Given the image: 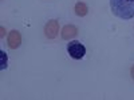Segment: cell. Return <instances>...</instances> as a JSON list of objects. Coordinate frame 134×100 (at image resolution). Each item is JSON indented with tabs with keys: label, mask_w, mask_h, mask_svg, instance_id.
<instances>
[{
	"label": "cell",
	"mask_w": 134,
	"mask_h": 100,
	"mask_svg": "<svg viewBox=\"0 0 134 100\" xmlns=\"http://www.w3.org/2000/svg\"><path fill=\"white\" fill-rule=\"evenodd\" d=\"M113 15L119 19L129 20L134 17V0H110Z\"/></svg>",
	"instance_id": "obj_1"
},
{
	"label": "cell",
	"mask_w": 134,
	"mask_h": 100,
	"mask_svg": "<svg viewBox=\"0 0 134 100\" xmlns=\"http://www.w3.org/2000/svg\"><path fill=\"white\" fill-rule=\"evenodd\" d=\"M67 52L72 59H82L86 55V48L81 41H71L67 46Z\"/></svg>",
	"instance_id": "obj_2"
},
{
	"label": "cell",
	"mask_w": 134,
	"mask_h": 100,
	"mask_svg": "<svg viewBox=\"0 0 134 100\" xmlns=\"http://www.w3.org/2000/svg\"><path fill=\"white\" fill-rule=\"evenodd\" d=\"M59 32V23L57 20H50L44 27V33L48 39H55Z\"/></svg>",
	"instance_id": "obj_3"
},
{
	"label": "cell",
	"mask_w": 134,
	"mask_h": 100,
	"mask_svg": "<svg viewBox=\"0 0 134 100\" xmlns=\"http://www.w3.org/2000/svg\"><path fill=\"white\" fill-rule=\"evenodd\" d=\"M21 44V36H20V32L19 31H11L9 35H8V46L9 48L16 49L20 47Z\"/></svg>",
	"instance_id": "obj_4"
},
{
	"label": "cell",
	"mask_w": 134,
	"mask_h": 100,
	"mask_svg": "<svg viewBox=\"0 0 134 100\" xmlns=\"http://www.w3.org/2000/svg\"><path fill=\"white\" fill-rule=\"evenodd\" d=\"M76 33H78V29H76L75 26H72V24H67V26L62 29V39H64V40H70V39H72V38L76 36Z\"/></svg>",
	"instance_id": "obj_5"
},
{
	"label": "cell",
	"mask_w": 134,
	"mask_h": 100,
	"mask_svg": "<svg viewBox=\"0 0 134 100\" xmlns=\"http://www.w3.org/2000/svg\"><path fill=\"white\" fill-rule=\"evenodd\" d=\"M87 5L85 4V3H82V2H78L76 4H75V14L78 15V16H85L86 14H87Z\"/></svg>",
	"instance_id": "obj_6"
},
{
	"label": "cell",
	"mask_w": 134,
	"mask_h": 100,
	"mask_svg": "<svg viewBox=\"0 0 134 100\" xmlns=\"http://www.w3.org/2000/svg\"><path fill=\"white\" fill-rule=\"evenodd\" d=\"M0 55H2V70L7 68V55L2 51L0 52Z\"/></svg>",
	"instance_id": "obj_7"
},
{
	"label": "cell",
	"mask_w": 134,
	"mask_h": 100,
	"mask_svg": "<svg viewBox=\"0 0 134 100\" xmlns=\"http://www.w3.org/2000/svg\"><path fill=\"white\" fill-rule=\"evenodd\" d=\"M131 77H133V79H134V65L131 67Z\"/></svg>",
	"instance_id": "obj_8"
}]
</instances>
